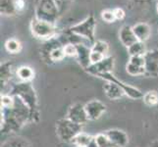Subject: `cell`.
I'll return each mask as SVG.
<instances>
[{
	"label": "cell",
	"mask_w": 158,
	"mask_h": 147,
	"mask_svg": "<svg viewBox=\"0 0 158 147\" xmlns=\"http://www.w3.org/2000/svg\"><path fill=\"white\" fill-rule=\"evenodd\" d=\"M27 123H31V113L17 97L12 108H1V132L3 133L18 132Z\"/></svg>",
	"instance_id": "obj_1"
},
{
	"label": "cell",
	"mask_w": 158,
	"mask_h": 147,
	"mask_svg": "<svg viewBox=\"0 0 158 147\" xmlns=\"http://www.w3.org/2000/svg\"><path fill=\"white\" fill-rule=\"evenodd\" d=\"M10 94L17 97L24 105L29 109L31 113V123H37L40 121V108H39V98H37L35 89L31 83L19 81L11 86Z\"/></svg>",
	"instance_id": "obj_2"
},
{
	"label": "cell",
	"mask_w": 158,
	"mask_h": 147,
	"mask_svg": "<svg viewBox=\"0 0 158 147\" xmlns=\"http://www.w3.org/2000/svg\"><path fill=\"white\" fill-rule=\"evenodd\" d=\"M55 130L58 138L63 142H73L74 138L83 132V126L70 121L66 117L56 122Z\"/></svg>",
	"instance_id": "obj_3"
},
{
	"label": "cell",
	"mask_w": 158,
	"mask_h": 147,
	"mask_svg": "<svg viewBox=\"0 0 158 147\" xmlns=\"http://www.w3.org/2000/svg\"><path fill=\"white\" fill-rule=\"evenodd\" d=\"M95 30H96V21L94 15H89L81 23L72 26L69 31L72 34L81 37L83 39L88 40L91 44L95 41Z\"/></svg>",
	"instance_id": "obj_4"
},
{
	"label": "cell",
	"mask_w": 158,
	"mask_h": 147,
	"mask_svg": "<svg viewBox=\"0 0 158 147\" xmlns=\"http://www.w3.org/2000/svg\"><path fill=\"white\" fill-rule=\"evenodd\" d=\"M59 17L56 0H39L35 8V18L55 24Z\"/></svg>",
	"instance_id": "obj_5"
},
{
	"label": "cell",
	"mask_w": 158,
	"mask_h": 147,
	"mask_svg": "<svg viewBox=\"0 0 158 147\" xmlns=\"http://www.w3.org/2000/svg\"><path fill=\"white\" fill-rule=\"evenodd\" d=\"M31 31L35 39L45 41L54 39L57 35V28L55 24L36 18L32 19L31 22Z\"/></svg>",
	"instance_id": "obj_6"
},
{
	"label": "cell",
	"mask_w": 158,
	"mask_h": 147,
	"mask_svg": "<svg viewBox=\"0 0 158 147\" xmlns=\"http://www.w3.org/2000/svg\"><path fill=\"white\" fill-rule=\"evenodd\" d=\"M98 78L103 80H105V81H111V83L118 84L120 88L123 89L125 95L128 96L129 98H131V99H135V100L143 99V93L141 92V90H139L138 88H135V86H133L129 84L124 83V81H122V80H120L119 79H117L115 76L113 75V73L103 74V75L99 76Z\"/></svg>",
	"instance_id": "obj_7"
},
{
	"label": "cell",
	"mask_w": 158,
	"mask_h": 147,
	"mask_svg": "<svg viewBox=\"0 0 158 147\" xmlns=\"http://www.w3.org/2000/svg\"><path fill=\"white\" fill-rule=\"evenodd\" d=\"M114 65H115V59L113 56H107L104 58L102 61L96 63V64H91L90 66L85 70L86 73L89 75L94 76V77L98 78L99 76L107 73H112L114 69Z\"/></svg>",
	"instance_id": "obj_8"
},
{
	"label": "cell",
	"mask_w": 158,
	"mask_h": 147,
	"mask_svg": "<svg viewBox=\"0 0 158 147\" xmlns=\"http://www.w3.org/2000/svg\"><path fill=\"white\" fill-rule=\"evenodd\" d=\"M66 118L76 124L81 125V126H84V125H85L89 121L88 114H86L85 111V104L81 102H77L70 106L67 111Z\"/></svg>",
	"instance_id": "obj_9"
},
{
	"label": "cell",
	"mask_w": 158,
	"mask_h": 147,
	"mask_svg": "<svg viewBox=\"0 0 158 147\" xmlns=\"http://www.w3.org/2000/svg\"><path fill=\"white\" fill-rule=\"evenodd\" d=\"M25 7V0H0V13L3 16H15Z\"/></svg>",
	"instance_id": "obj_10"
},
{
	"label": "cell",
	"mask_w": 158,
	"mask_h": 147,
	"mask_svg": "<svg viewBox=\"0 0 158 147\" xmlns=\"http://www.w3.org/2000/svg\"><path fill=\"white\" fill-rule=\"evenodd\" d=\"M145 76L152 78L158 77V49L146 51L143 55Z\"/></svg>",
	"instance_id": "obj_11"
},
{
	"label": "cell",
	"mask_w": 158,
	"mask_h": 147,
	"mask_svg": "<svg viewBox=\"0 0 158 147\" xmlns=\"http://www.w3.org/2000/svg\"><path fill=\"white\" fill-rule=\"evenodd\" d=\"M85 111L88 114L89 121H96L99 120L103 114L106 112V105L98 99H92L85 104Z\"/></svg>",
	"instance_id": "obj_12"
},
{
	"label": "cell",
	"mask_w": 158,
	"mask_h": 147,
	"mask_svg": "<svg viewBox=\"0 0 158 147\" xmlns=\"http://www.w3.org/2000/svg\"><path fill=\"white\" fill-rule=\"evenodd\" d=\"M127 73L133 77L145 76L144 58L143 56H132L130 57L129 62L126 66Z\"/></svg>",
	"instance_id": "obj_13"
},
{
	"label": "cell",
	"mask_w": 158,
	"mask_h": 147,
	"mask_svg": "<svg viewBox=\"0 0 158 147\" xmlns=\"http://www.w3.org/2000/svg\"><path fill=\"white\" fill-rule=\"evenodd\" d=\"M104 133L115 147H126L129 143L128 134L122 129H110Z\"/></svg>",
	"instance_id": "obj_14"
},
{
	"label": "cell",
	"mask_w": 158,
	"mask_h": 147,
	"mask_svg": "<svg viewBox=\"0 0 158 147\" xmlns=\"http://www.w3.org/2000/svg\"><path fill=\"white\" fill-rule=\"evenodd\" d=\"M77 45V49H78V54H77V58L79 64L81 66L85 71L88 69L91 63H90V52H91V48L88 47L85 43H78Z\"/></svg>",
	"instance_id": "obj_15"
},
{
	"label": "cell",
	"mask_w": 158,
	"mask_h": 147,
	"mask_svg": "<svg viewBox=\"0 0 158 147\" xmlns=\"http://www.w3.org/2000/svg\"><path fill=\"white\" fill-rule=\"evenodd\" d=\"M119 39L121 41L122 44L127 48L130 47L131 45H133L134 43H135L137 41H139L133 31V27H130L128 25L123 26L121 30H120Z\"/></svg>",
	"instance_id": "obj_16"
},
{
	"label": "cell",
	"mask_w": 158,
	"mask_h": 147,
	"mask_svg": "<svg viewBox=\"0 0 158 147\" xmlns=\"http://www.w3.org/2000/svg\"><path fill=\"white\" fill-rule=\"evenodd\" d=\"M104 93L110 100H119L125 96L123 89L120 86L111 81H105V84L103 85Z\"/></svg>",
	"instance_id": "obj_17"
},
{
	"label": "cell",
	"mask_w": 158,
	"mask_h": 147,
	"mask_svg": "<svg viewBox=\"0 0 158 147\" xmlns=\"http://www.w3.org/2000/svg\"><path fill=\"white\" fill-rule=\"evenodd\" d=\"M133 31L139 41L145 42L151 35V28L146 23H138L133 27Z\"/></svg>",
	"instance_id": "obj_18"
},
{
	"label": "cell",
	"mask_w": 158,
	"mask_h": 147,
	"mask_svg": "<svg viewBox=\"0 0 158 147\" xmlns=\"http://www.w3.org/2000/svg\"><path fill=\"white\" fill-rule=\"evenodd\" d=\"M75 146H80V147H97L95 137L85 133L81 132L76 137L72 142Z\"/></svg>",
	"instance_id": "obj_19"
},
{
	"label": "cell",
	"mask_w": 158,
	"mask_h": 147,
	"mask_svg": "<svg viewBox=\"0 0 158 147\" xmlns=\"http://www.w3.org/2000/svg\"><path fill=\"white\" fill-rule=\"evenodd\" d=\"M13 77V63L7 61L0 66V79H1V86L7 85Z\"/></svg>",
	"instance_id": "obj_20"
},
{
	"label": "cell",
	"mask_w": 158,
	"mask_h": 147,
	"mask_svg": "<svg viewBox=\"0 0 158 147\" xmlns=\"http://www.w3.org/2000/svg\"><path fill=\"white\" fill-rule=\"evenodd\" d=\"M35 70L30 66H21L16 71V76L20 80V81H26V83H31L35 79Z\"/></svg>",
	"instance_id": "obj_21"
},
{
	"label": "cell",
	"mask_w": 158,
	"mask_h": 147,
	"mask_svg": "<svg viewBox=\"0 0 158 147\" xmlns=\"http://www.w3.org/2000/svg\"><path fill=\"white\" fill-rule=\"evenodd\" d=\"M128 49V53L130 57L132 56H143L146 53V47L144 42L141 41H137L135 43H134L133 45H131L130 47L127 48Z\"/></svg>",
	"instance_id": "obj_22"
},
{
	"label": "cell",
	"mask_w": 158,
	"mask_h": 147,
	"mask_svg": "<svg viewBox=\"0 0 158 147\" xmlns=\"http://www.w3.org/2000/svg\"><path fill=\"white\" fill-rule=\"evenodd\" d=\"M5 49L10 54H19L22 51V43L16 39H9L5 42Z\"/></svg>",
	"instance_id": "obj_23"
},
{
	"label": "cell",
	"mask_w": 158,
	"mask_h": 147,
	"mask_svg": "<svg viewBox=\"0 0 158 147\" xmlns=\"http://www.w3.org/2000/svg\"><path fill=\"white\" fill-rule=\"evenodd\" d=\"M1 147H31L30 143L25 138L13 137L2 143Z\"/></svg>",
	"instance_id": "obj_24"
},
{
	"label": "cell",
	"mask_w": 158,
	"mask_h": 147,
	"mask_svg": "<svg viewBox=\"0 0 158 147\" xmlns=\"http://www.w3.org/2000/svg\"><path fill=\"white\" fill-rule=\"evenodd\" d=\"M143 100L145 105L149 107H154L158 104V93L155 90H149L145 92L143 96Z\"/></svg>",
	"instance_id": "obj_25"
},
{
	"label": "cell",
	"mask_w": 158,
	"mask_h": 147,
	"mask_svg": "<svg viewBox=\"0 0 158 147\" xmlns=\"http://www.w3.org/2000/svg\"><path fill=\"white\" fill-rule=\"evenodd\" d=\"M91 51H95V52H99L103 54L104 56H108V52H109V44L106 41L103 40H95L94 43L91 44Z\"/></svg>",
	"instance_id": "obj_26"
},
{
	"label": "cell",
	"mask_w": 158,
	"mask_h": 147,
	"mask_svg": "<svg viewBox=\"0 0 158 147\" xmlns=\"http://www.w3.org/2000/svg\"><path fill=\"white\" fill-rule=\"evenodd\" d=\"M95 137V141H96V145L97 147H115L110 139L108 138V137L105 134V133H101L94 135Z\"/></svg>",
	"instance_id": "obj_27"
},
{
	"label": "cell",
	"mask_w": 158,
	"mask_h": 147,
	"mask_svg": "<svg viewBox=\"0 0 158 147\" xmlns=\"http://www.w3.org/2000/svg\"><path fill=\"white\" fill-rule=\"evenodd\" d=\"M16 103V97L12 94H2L1 95V108L9 109L12 108Z\"/></svg>",
	"instance_id": "obj_28"
},
{
	"label": "cell",
	"mask_w": 158,
	"mask_h": 147,
	"mask_svg": "<svg viewBox=\"0 0 158 147\" xmlns=\"http://www.w3.org/2000/svg\"><path fill=\"white\" fill-rule=\"evenodd\" d=\"M64 48V52L65 55L67 57H77L78 54V49L77 45L74 44V43H67L63 46Z\"/></svg>",
	"instance_id": "obj_29"
},
{
	"label": "cell",
	"mask_w": 158,
	"mask_h": 147,
	"mask_svg": "<svg viewBox=\"0 0 158 147\" xmlns=\"http://www.w3.org/2000/svg\"><path fill=\"white\" fill-rule=\"evenodd\" d=\"M100 15H101V19L104 22H106V23H114L116 21L115 15H114L113 10L111 9L103 10Z\"/></svg>",
	"instance_id": "obj_30"
},
{
	"label": "cell",
	"mask_w": 158,
	"mask_h": 147,
	"mask_svg": "<svg viewBox=\"0 0 158 147\" xmlns=\"http://www.w3.org/2000/svg\"><path fill=\"white\" fill-rule=\"evenodd\" d=\"M104 58H106V56H104L103 54H101L99 52H95V51H91L90 52V63L91 64L98 63V62L102 61Z\"/></svg>",
	"instance_id": "obj_31"
},
{
	"label": "cell",
	"mask_w": 158,
	"mask_h": 147,
	"mask_svg": "<svg viewBox=\"0 0 158 147\" xmlns=\"http://www.w3.org/2000/svg\"><path fill=\"white\" fill-rule=\"evenodd\" d=\"M113 12L114 15H115V18L116 20H123L125 18V11L122 8H115L113 9Z\"/></svg>",
	"instance_id": "obj_32"
},
{
	"label": "cell",
	"mask_w": 158,
	"mask_h": 147,
	"mask_svg": "<svg viewBox=\"0 0 158 147\" xmlns=\"http://www.w3.org/2000/svg\"><path fill=\"white\" fill-rule=\"evenodd\" d=\"M157 13H158V2H157Z\"/></svg>",
	"instance_id": "obj_33"
},
{
	"label": "cell",
	"mask_w": 158,
	"mask_h": 147,
	"mask_svg": "<svg viewBox=\"0 0 158 147\" xmlns=\"http://www.w3.org/2000/svg\"><path fill=\"white\" fill-rule=\"evenodd\" d=\"M75 147H80V146H75Z\"/></svg>",
	"instance_id": "obj_34"
}]
</instances>
